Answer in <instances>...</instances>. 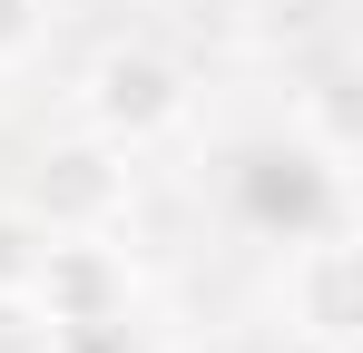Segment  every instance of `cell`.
I'll return each instance as SVG.
<instances>
[{
  "instance_id": "cell-1",
  "label": "cell",
  "mask_w": 363,
  "mask_h": 353,
  "mask_svg": "<svg viewBox=\"0 0 363 353\" xmlns=\"http://www.w3.org/2000/svg\"><path fill=\"white\" fill-rule=\"evenodd\" d=\"M186 108H196V79L157 40H108V50H89V69H79V128L108 138V147H128V157L157 147L167 128H186Z\"/></svg>"
},
{
  "instance_id": "cell-2",
  "label": "cell",
  "mask_w": 363,
  "mask_h": 353,
  "mask_svg": "<svg viewBox=\"0 0 363 353\" xmlns=\"http://www.w3.org/2000/svg\"><path fill=\"white\" fill-rule=\"evenodd\" d=\"M20 206L50 235H108L128 206H138V167H128V147H108V138L79 128V138H50V147L30 157Z\"/></svg>"
},
{
  "instance_id": "cell-3",
  "label": "cell",
  "mask_w": 363,
  "mask_h": 353,
  "mask_svg": "<svg viewBox=\"0 0 363 353\" xmlns=\"http://www.w3.org/2000/svg\"><path fill=\"white\" fill-rule=\"evenodd\" d=\"M275 304H285V334L304 353H354V334H363V255H354V235L344 226L295 235Z\"/></svg>"
},
{
  "instance_id": "cell-4",
  "label": "cell",
  "mask_w": 363,
  "mask_h": 353,
  "mask_svg": "<svg viewBox=\"0 0 363 353\" xmlns=\"http://www.w3.org/2000/svg\"><path fill=\"white\" fill-rule=\"evenodd\" d=\"M20 294L50 314V334L128 324V304H138V265H128V245H108V235H50Z\"/></svg>"
},
{
  "instance_id": "cell-5",
  "label": "cell",
  "mask_w": 363,
  "mask_h": 353,
  "mask_svg": "<svg viewBox=\"0 0 363 353\" xmlns=\"http://www.w3.org/2000/svg\"><path fill=\"white\" fill-rule=\"evenodd\" d=\"M334 196H344V157L334 147H265V157H245V216L255 226H275L285 245L314 226H334Z\"/></svg>"
},
{
  "instance_id": "cell-6",
  "label": "cell",
  "mask_w": 363,
  "mask_h": 353,
  "mask_svg": "<svg viewBox=\"0 0 363 353\" xmlns=\"http://www.w3.org/2000/svg\"><path fill=\"white\" fill-rule=\"evenodd\" d=\"M40 245H50V226H40L30 206H0V294H20V285H30Z\"/></svg>"
},
{
  "instance_id": "cell-7",
  "label": "cell",
  "mask_w": 363,
  "mask_h": 353,
  "mask_svg": "<svg viewBox=\"0 0 363 353\" xmlns=\"http://www.w3.org/2000/svg\"><path fill=\"white\" fill-rule=\"evenodd\" d=\"M40 344H60L50 314H40L30 294H0V353H40Z\"/></svg>"
},
{
  "instance_id": "cell-8",
  "label": "cell",
  "mask_w": 363,
  "mask_h": 353,
  "mask_svg": "<svg viewBox=\"0 0 363 353\" xmlns=\"http://www.w3.org/2000/svg\"><path fill=\"white\" fill-rule=\"evenodd\" d=\"M40 40V0H0V69Z\"/></svg>"
},
{
  "instance_id": "cell-9",
  "label": "cell",
  "mask_w": 363,
  "mask_h": 353,
  "mask_svg": "<svg viewBox=\"0 0 363 353\" xmlns=\"http://www.w3.org/2000/svg\"><path fill=\"white\" fill-rule=\"evenodd\" d=\"M295 30H314V0H265L255 40H295Z\"/></svg>"
},
{
  "instance_id": "cell-10",
  "label": "cell",
  "mask_w": 363,
  "mask_h": 353,
  "mask_svg": "<svg viewBox=\"0 0 363 353\" xmlns=\"http://www.w3.org/2000/svg\"><path fill=\"white\" fill-rule=\"evenodd\" d=\"M40 353H69V344H40Z\"/></svg>"
}]
</instances>
